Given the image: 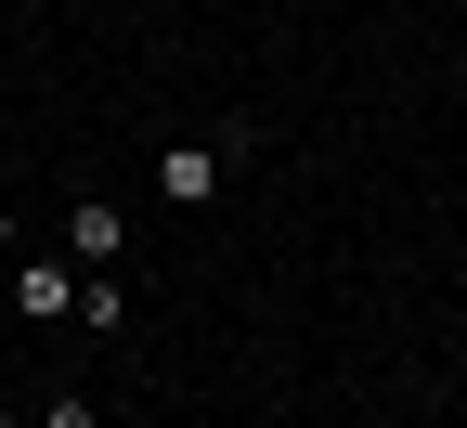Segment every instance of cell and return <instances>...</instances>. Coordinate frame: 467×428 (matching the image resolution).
<instances>
[{"mask_svg": "<svg viewBox=\"0 0 467 428\" xmlns=\"http://www.w3.org/2000/svg\"><path fill=\"white\" fill-rule=\"evenodd\" d=\"M143 14H182V0H143Z\"/></svg>", "mask_w": 467, "mask_h": 428, "instance_id": "8", "label": "cell"}, {"mask_svg": "<svg viewBox=\"0 0 467 428\" xmlns=\"http://www.w3.org/2000/svg\"><path fill=\"white\" fill-rule=\"evenodd\" d=\"M104 428H130V415H104Z\"/></svg>", "mask_w": 467, "mask_h": 428, "instance_id": "9", "label": "cell"}, {"mask_svg": "<svg viewBox=\"0 0 467 428\" xmlns=\"http://www.w3.org/2000/svg\"><path fill=\"white\" fill-rule=\"evenodd\" d=\"M66 260H78V273H117V260H130V208L66 195Z\"/></svg>", "mask_w": 467, "mask_h": 428, "instance_id": "2", "label": "cell"}, {"mask_svg": "<svg viewBox=\"0 0 467 428\" xmlns=\"http://www.w3.org/2000/svg\"><path fill=\"white\" fill-rule=\"evenodd\" d=\"M247 143H260L247 117H234V130H195V143H169V156H156V195H169V208H208L221 182L247 169Z\"/></svg>", "mask_w": 467, "mask_h": 428, "instance_id": "1", "label": "cell"}, {"mask_svg": "<svg viewBox=\"0 0 467 428\" xmlns=\"http://www.w3.org/2000/svg\"><path fill=\"white\" fill-rule=\"evenodd\" d=\"M39 428H104V402H91V390H52V402H39Z\"/></svg>", "mask_w": 467, "mask_h": 428, "instance_id": "5", "label": "cell"}, {"mask_svg": "<svg viewBox=\"0 0 467 428\" xmlns=\"http://www.w3.org/2000/svg\"><path fill=\"white\" fill-rule=\"evenodd\" d=\"M0 260H14V208H0Z\"/></svg>", "mask_w": 467, "mask_h": 428, "instance_id": "6", "label": "cell"}, {"mask_svg": "<svg viewBox=\"0 0 467 428\" xmlns=\"http://www.w3.org/2000/svg\"><path fill=\"white\" fill-rule=\"evenodd\" d=\"M0 428H39V415H14V402H0Z\"/></svg>", "mask_w": 467, "mask_h": 428, "instance_id": "7", "label": "cell"}, {"mask_svg": "<svg viewBox=\"0 0 467 428\" xmlns=\"http://www.w3.org/2000/svg\"><path fill=\"white\" fill-rule=\"evenodd\" d=\"M14 312L26 325H78V260L52 247V260H14Z\"/></svg>", "mask_w": 467, "mask_h": 428, "instance_id": "3", "label": "cell"}, {"mask_svg": "<svg viewBox=\"0 0 467 428\" xmlns=\"http://www.w3.org/2000/svg\"><path fill=\"white\" fill-rule=\"evenodd\" d=\"M78 325L91 338H130V286H117V273H78Z\"/></svg>", "mask_w": 467, "mask_h": 428, "instance_id": "4", "label": "cell"}]
</instances>
